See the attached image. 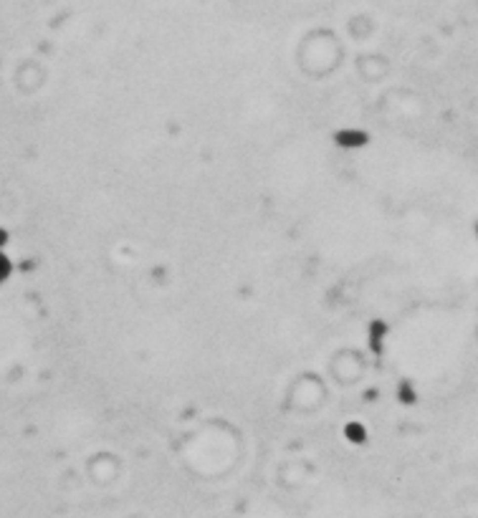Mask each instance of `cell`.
Wrapping results in <instances>:
<instances>
[{
    "label": "cell",
    "mask_w": 478,
    "mask_h": 518,
    "mask_svg": "<svg viewBox=\"0 0 478 518\" xmlns=\"http://www.w3.org/2000/svg\"><path fill=\"white\" fill-rule=\"evenodd\" d=\"M349 435H352L357 442H362V438H364V430H362L359 425H349Z\"/></svg>",
    "instance_id": "obj_3"
},
{
    "label": "cell",
    "mask_w": 478,
    "mask_h": 518,
    "mask_svg": "<svg viewBox=\"0 0 478 518\" xmlns=\"http://www.w3.org/2000/svg\"><path fill=\"white\" fill-rule=\"evenodd\" d=\"M382 334H385V323L382 321H375L372 323V331H369V339H372V347L375 349L382 347Z\"/></svg>",
    "instance_id": "obj_2"
},
{
    "label": "cell",
    "mask_w": 478,
    "mask_h": 518,
    "mask_svg": "<svg viewBox=\"0 0 478 518\" xmlns=\"http://www.w3.org/2000/svg\"><path fill=\"white\" fill-rule=\"evenodd\" d=\"M334 139H337L339 144H344V147H357V144H364V134H362V132H357V129H349V132H339Z\"/></svg>",
    "instance_id": "obj_1"
}]
</instances>
